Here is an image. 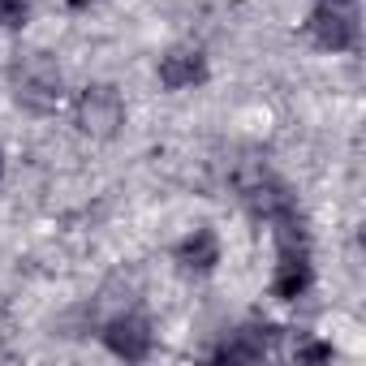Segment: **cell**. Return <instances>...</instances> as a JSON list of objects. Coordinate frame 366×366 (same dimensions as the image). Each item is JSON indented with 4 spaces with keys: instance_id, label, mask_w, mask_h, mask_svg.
<instances>
[{
    "instance_id": "3",
    "label": "cell",
    "mask_w": 366,
    "mask_h": 366,
    "mask_svg": "<svg viewBox=\"0 0 366 366\" xmlns=\"http://www.w3.org/2000/svg\"><path fill=\"white\" fill-rule=\"evenodd\" d=\"M104 345H108L117 357H125V362H142V357L151 353L155 336H151V323H147L142 315L121 310V315L108 319V327H104Z\"/></svg>"
},
{
    "instance_id": "1",
    "label": "cell",
    "mask_w": 366,
    "mask_h": 366,
    "mask_svg": "<svg viewBox=\"0 0 366 366\" xmlns=\"http://www.w3.org/2000/svg\"><path fill=\"white\" fill-rule=\"evenodd\" d=\"M65 95V78H61V65L56 56L48 52H26L18 65H14V99L26 108V112H52Z\"/></svg>"
},
{
    "instance_id": "5",
    "label": "cell",
    "mask_w": 366,
    "mask_h": 366,
    "mask_svg": "<svg viewBox=\"0 0 366 366\" xmlns=\"http://www.w3.org/2000/svg\"><path fill=\"white\" fill-rule=\"evenodd\" d=\"M203 78H207V56L199 48H172L159 56V86H168V91L199 86Z\"/></svg>"
},
{
    "instance_id": "4",
    "label": "cell",
    "mask_w": 366,
    "mask_h": 366,
    "mask_svg": "<svg viewBox=\"0 0 366 366\" xmlns=\"http://www.w3.org/2000/svg\"><path fill=\"white\" fill-rule=\"evenodd\" d=\"M306 26H310V39L323 52H349L357 44V18L345 14V5H319Z\"/></svg>"
},
{
    "instance_id": "7",
    "label": "cell",
    "mask_w": 366,
    "mask_h": 366,
    "mask_svg": "<svg viewBox=\"0 0 366 366\" xmlns=\"http://www.w3.org/2000/svg\"><path fill=\"white\" fill-rule=\"evenodd\" d=\"M272 345H276V327H237L220 349H216V357L220 362H259V357H267L272 353Z\"/></svg>"
},
{
    "instance_id": "12",
    "label": "cell",
    "mask_w": 366,
    "mask_h": 366,
    "mask_svg": "<svg viewBox=\"0 0 366 366\" xmlns=\"http://www.w3.org/2000/svg\"><path fill=\"white\" fill-rule=\"evenodd\" d=\"M323 5H353V0H323Z\"/></svg>"
},
{
    "instance_id": "10",
    "label": "cell",
    "mask_w": 366,
    "mask_h": 366,
    "mask_svg": "<svg viewBox=\"0 0 366 366\" xmlns=\"http://www.w3.org/2000/svg\"><path fill=\"white\" fill-rule=\"evenodd\" d=\"M297 357H306V362H323V357H332V349H327V345H306V349H297Z\"/></svg>"
},
{
    "instance_id": "13",
    "label": "cell",
    "mask_w": 366,
    "mask_h": 366,
    "mask_svg": "<svg viewBox=\"0 0 366 366\" xmlns=\"http://www.w3.org/2000/svg\"><path fill=\"white\" fill-rule=\"evenodd\" d=\"M0 172H5V151H0Z\"/></svg>"
},
{
    "instance_id": "9",
    "label": "cell",
    "mask_w": 366,
    "mask_h": 366,
    "mask_svg": "<svg viewBox=\"0 0 366 366\" xmlns=\"http://www.w3.org/2000/svg\"><path fill=\"white\" fill-rule=\"evenodd\" d=\"M31 0H0V26H22Z\"/></svg>"
},
{
    "instance_id": "11",
    "label": "cell",
    "mask_w": 366,
    "mask_h": 366,
    "mask_svg": "<svg viewBox=\"0 0 366 366\" xmlns=\"http://www.w3.org/2000/svg\"><path fill=\"white\" fill-rule=\"evenodd\" d=\"M65 5H69V9H86V5H91V0H65Z\"/></svg>"
},
{
    "instance_id": "6",
    "label": "cell",
    "mask_w": 366,
    "mask_h": 366,
    "mask_svg": "<svg viewBox=\"0 0 366 366\" xmlns=\"http://www.w3.org/2000/svg\"><path fill=\"white\" fill-rule=\"evenodd\" d=\"M310 289V250H280L272 272V293L280 302H297Z\"/></svg>"
},
{
    "instance_id": "2",
    "label": "cell",
    "mask_w": 366,
    "mask_h": 366,
    "mask_svg": "<svg viewBox=\"0 0 366 366\" xmlns=\"http://www.w3.org/2000/svg\"><path fill=\"white\" fill-rule=\"evenodd\" d=\"M74 121L91 138H112L125 125V99H121V91L108 86V82L82 86L78 99H74Z\"/></svg>"
},
{
    "instance_id": "8",
    "label": "cell",
    "mask_w": 366,
    "mask_h": 366,
    "mask_svg": "<svg viewBox=\"0 0 366 366\" xmlns=\"http://www.w3.org/2000/svg\"><path fill=\"white\" fill-rule=\"evenodd\" d=\"M177 263L181 267H190V272H212L220 263V242L212 229H194L186 242L177 246Z\"/></svg>"
}]
</instances>
